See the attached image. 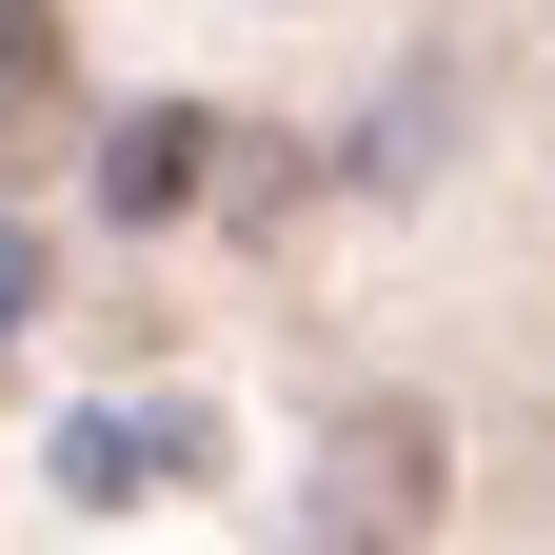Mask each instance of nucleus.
<instances>
[{
    "label": "nucleus",
    "mask_w": 555,
    "mask_h": 555,
    "mask_svg": "<svg viewBox=\"0 0 555 555\" xmlns=\"http://www.w3.org/2000/svg\"><path fill=\"white\" fill-rule=\"evenodd\" d=\"M416 516H437V416H416V397L337 416V456L298 496V555H416Z\"/></svg>",
    "instance_id": "1"
},
{
    "label": "nucleus",
    "mask_w": 555,
    "mask_h": 555,
    "mask_svg": "<svg viewBox=\"0 0 555 555\" xmlns=\"http://www.w3.org/2000/svg\"><path fill=\"white\" fill-rule=\"evenodd\" d=\"M198 159H219V119H179V100H159V119H119V139H100V198H119V219H179Z\"/></svg>",
    "instance_id": "2"
},
{
    "label": "nucleus",
    "mask_w": 555,
    "mask_h": 555,
    "mask_svg": "<svg viewBox=\"0 0 555 555\" xmlns=\"http://www.w3.org/2000/svg\"><path fill=\"white\" fill-rule=\"evenodd\" d=\"M139 476H179V416L139 437V416H60V496H139Z\"/></svg>",
    "instance_id": "3"
},
{
    "label": "nucleus",
    "mask_w": 555,
    "mask_h": 555,
    "mask_svg": "<svg viewBox=\"0 0 555 555\" xmlns=\"http://www.w3.org/2000/svg\"><path fill=\"white\" fill-rule=\"evenodd\" d=\"M21 318H40V238L0 219V337H21Z\"/></svg>",
    "instance_id": "4"
}]
</instances>
